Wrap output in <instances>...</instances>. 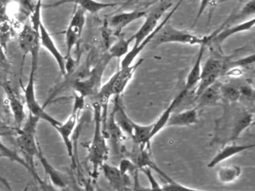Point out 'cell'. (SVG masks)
<instances>
[{"mask_svg":"<svg viewBox=\"0 0 255 191\" xmlns=\"http://www.w3.org/2000/svg\"><path fill=\"white\" fill-rule=\"evenodd\" d=\"M143 61H144V59L141 58V59L138 60L135 64H132V65L128 66V67L119 68V71L115 73L114 88H113L114 96H122V93L126 89L127 87L133 78L137 69L142 64Z\"/></svg>","mask_w":255,"mask_h":191,"instance_id":"15","label":"cell"},{"mask_svg":"<svg viewBox=\"0 0 255 191\" xmlns=\"http://www.w3.org/2000/svg\"><path fill=\"white\" fill-rule=\"evenodd\" d=\"M198 110V109L195 107L178 113H172L167 126H189L197 123Z\"/></svg>","mask_w":255,"mask_h":191,"instance_id":"25","label":"cell"},{"mask_svg":"<svg viewBox=\"0 0 255 191\" xmlns=\"http://www.w3.org/2000/svg\"><path fill=\"white\" fill-rule=\"evenodd\" d=\"M147 15L145 10H134L131 11H123L115 13L108 21V27L114 31L116 35H120L122 30L130 25L132 22L141 18H144Z\"/></svg>","mask_w":255,"mask_h":191,"instance_id":"14","label":"cell"},{"mask_svg":"<svg viewBox=\"0 0 255 191\" xmlns=\"http://www.w3.org/2000/svg\"><path fill=\"white\" fill-rule=\"evenodd\" d=\"M255 13V0H250L248 1L243 8L237 13L231 16V18L229 17L226 19L225 23L222 24L219 28H222L226 26L228 23H231V22H235L237 19H241V18L246 17V16L254 15Z\"/></svg>","mask_w":255,"mask_h":191,"instance_id":"31","label":"cell"},{"mask_svg":"<svg viewBox=\"0 0 255 191\" xmlns=\"http://www.w3.org/2000/svg\"><path fill=\"white\" fill-rule=\"evenodd\" d=\"M104 176L116 191H128V176H124L119 167L104 163L101 167Z\"/></svg>","mask_w":255,"mask_h":191,"instance_id":"18","label":"cell"},{"mask_svg":"<svg viewBox=\"0 0 255 191\" xmlns=\"http://www.w3.org/2000/svg\"><path fill=\"white\" fill-rule=\"evenodd\" d=\"M41 18L35 19L32 24H26L22 28L19 34V46L23 52V56L30 55L32 58V67L38 70V59H39L40 44L38 24Z\"/></svg>","mask_w":255,"mask_h":191,"instance_id":"5","label":"cell"},{"mask_svg":"<svg viewBox=\"0 0 255 191\" xmlns=\"http://www.w3.org/2000/svg\"><path fill=\"white\" fill-rule=\"evenodd\" d=\"M0 154L2 155V158H8L10 161L20 164L29 172V167L28 164H26V161L23 158H21L15 151L7 146L1 139H0Z\"/></svg>","mask_w":255,"mask_h":191,"instance_id":"30","label":"cell"},{"mask_svg":"<svg viewBox=\"0 0 255 191\" xmlns=\"http://www.w3.org/2000/svg\"><path fill=\"white\" fill-rule=\"evenodd\" d=\"M220 76L221 75L219 73H213V74L210 75V76L201 78V80L199 81L198 85L195 87V91H194L195 98H198L205 90L213 85L216 81H218V79Z\"/></svg>","mask_w":255,"mask_h":191,"instance_id":"32","label":"cell"},{"mask_svg":"<svg viewBox=\"0 0 255 191\" xmlns=\"http://www.w3.org/2000/svg\"><path fill=\"white\" fill-rule=\"evenodd\" d=\"M18 131L19 128L10 126L0 118V136H17Z\"/></svg>","mask_w":255,"mask_h":191,"instance_id":"36","label":"cell"},{"mask_svg":"<svg viewBox=\"0 0 255 191\" xmlns=\"http://www.w3.org/2000/svg\"><path fill=\"white\" fill-rule=\"evenodd\" d=\"M40 119L29 113L27 119L19 129L16 137L17 146L24 155V160L29 166V173L33 176L37 183L41 180L35 164V158L38 155L40 146L36 140L37 128Z\"/></svg>","mask_w":255,"mask_h":191,"instance_id":"2","label":"cell"},{"mask_svg":"<svg viewBox=\"0 0 255 191\" xmlns=\"http://www.w3.org/2000/svg\"><path fill=\"white\" fill-rule=\"evenodd\" d=\"M255 62V54H252V55H247V56L244 57V58H239L237 60H233V61L231 60L228 62L227 70L229 68H231V67H239V68L249 67V66L253 65Z\"/></svg>","mask_w":255,"mask_h":191,"instance_id":"34","label":"cell"},{"mask_svg":"<svg viewBox=\"0 0 255 191\" xmlns=\"http://www.w3.org/2000/svg\"><path fill=\"white\" fill-rule=\"evenodd\" d=\"M7 102L14 118V125L16 128L20 129L26 120V113L25 109V102L20 98L17 93L12 89L10 85H2Z\"/></svg>","mask_w":255,"mask_h":191,"instance_id":"13","label":"cell"},{"mask_svg":"<svg viewBox=\"0 0 255 191\" xmlns=\"http://www.w3.org/2000/svg\"><path fill=\"white\" fill-rule=\"evenodd\" d=\"M206 45L203 44L200 46L199 52L198 56L195 59L194 65L189 71L187 77H186V84H185L183 91L189 94L191 91L194 89L198 85L201 79V70H202V59L204 57V51H205Z\"/></svg>","mask_w":255,"mask_h":191,"instance_id":"23","label":"cell"},{"mask_svg":"<svg viewBox=\"0 0 255 191\" xmlns=\"http://www.w3.org/2000/svg\"><path fill=\"white\" fill-rule=\"evenodd\" d=\"M221 84L222 83L219 81H216L210 88L205 90L198 98H195V101H197V108L212 107L219 104V101L222 100L220 91Z\"/></svg>","mask_w":255,"mask_h":191,"instance_id":"22","label":"cell"},{"mask_svg":"<svg viewBox=\"0 0 255 191\" xmlns=\"http://www.w3.org/2000/svg\"><path fill=\"white\" fill-rule=\"evenodd\" d=\"M132 134L131 138L136 146L148 147L151 139L153 123L150 125H139L132 121Z\"/></svg>","mask_w":255,"mask_h":191,"instance_id":"26","label":"cell"},{"mask_svg":"<svg viewBox=\"0 0 255 191\" xmlns=\"http://www.w3.org/2000/svg\"><path fill=\"white\" fill-rule=\"evenodd\" d=\"M165 179L168 181V184L162 186V191H203V190L194 189V188L185 186V185H181V184L173 180V179L168 176H167Z\"/></svg>","mask_w":255,"mask_h":191,"instance_id":"33","label":"cell"},{"mask_svg":"<svg viewBox=\"0 0 255 191\" xmlns=\"http://www.w3.org/2000/svg\"><path fill=\"white\" fill-rule=\"evenodd\" d=\"M95 120L93 138L88 147V160L92 167V176L97 179L103 164L106 163L109 156L107 136L103 127L102 107L98 101L92 103Z\"/></svg>","mask_w":255,"mask_h":191,"instance_id":"1","label":"cell"},{"mask_svg":"<svg viewBox=\"0 0 255 191\" xmlns=\"http://www.w3.org/2000/svg\"><path fill=\"white\" fill-rule=\"evenodd\" d=\"M132 42L126 39L125 35L121 34L118 36V40L109 48L108 53L113 58H123L129 51V45Z\"/></svg>","mask_w":255,"mask_h":191,"instance_id":"28","label":"cell"},{"mask_svg":"<svg viewBox=\"0 0 255 191\" xmlns=\"http://www.w3.org/2000/svg\"><path fill=\"white\" fill-rule=\"evenodd\" d=\"M114 115L115 120L116 123L119 125V128L122 130L125 134L132 137V121L129 118L125 110L122 103L121 96H115L114 107L112 110Z\"/></svg>","mask_w":255,"mask_h":191,"instance_id":"20","label":"cell"},{"mask_svg":"<svg viewBox=\"0 0 255 191\" xmlns=\"http://www.w3.org/2000/svg\"><path fill=\"white\" fill-rule=\"evenodd\" d=\"M210 36H198L184 30H180L167 22L162 29L155 36L150 43L151 49L157 47L166 43H181L191 46H201L204 44L208 46L210 43Z\"/></svg>","mask_w":255,"mask_h":191,"instance_id":"3","label":"cell"},{"mask_svg":"<svg viewBox=\"0 0 255 191\" xmlns=\"http://www.w3.org/2000/svg\"><path fill=\"white\" fill-rule=\"evenodd\" d=\"M242 174L241 167L237 165L221 167L217 172V179L222 184H230L238 180Z\"/></svg>","mask_w":255,"mask_h":191,"instance_id":"27","label":"cell"},{"mask_svg":"<svg viewBox=\"0 0 255 191\" xmlns=\"http://www.w3.org/2000/svg\"><path fill=\"white\" fill-rule=\"evenodd\" d=\"M253 124L254 113L248 110L240 112L234 120L231 135L228 137V142L231 143V142L235 141L245 130L252 126Z\"/></svg>","mask_w":255,"mask_h":191,"instance_id":"24","label":"cell"},{"mask_svg":"<svg viewBox=\"0 0 255 191\" xmlns=\"http://www.w3.org/2000/svg\"><path fill=\"white\" fill-rule=\"evenodd\" d=\"M224 75L226 76H229V77L238 78L243 76V70H242L241 68H239V67H231V68L228 69L224 73Z\"/></svg>","mask_w":255,"mask_h":191,"instance_id":"40","label":"cell"},{"mask_svg":"<svg viewBox=\"0 0 255 191\" xmlns=\"http://www.w3.org/2000/svg\"><path fill=\"white\" fill-rule=\"evenodd\" d=\"M135 1V0H127L126 1L123 2V4H122V7H120V9L123 8V7H125V6L127 5V4H129V3L133 2V1Z\"/></svg>","mask_w":255,"mask_h":191,"instance_id":"43","label":"cell"},{"mask_svg":"<svg viewBox=\"0 0 255 191\" xmlns=\"http://www.w3.org/2000/svg\"><path fill=\"white\" fill-rule=\"evenodd\" d=\"M238 89L240 91V97H244L247 99L254 100L255 98V89L252 85L246 84V85H241Z\"/></svg>","mask_w":255,"mask_h":191,"instance_id":"37","label":"cell"},{"mask_svg":"<svg viewBox=\"0 0 255 191\" xmlns=\"http://www.w3.org/2000/svg\"><path fill=\"white\" fill-rule=\"evenodd\" d=\"M141 170L148 179L149 183L150 185V188H147V191H163L162 187L159 185V184L158 183L157 181L153 176L151 169L144 167V168H141Z\"/></svg>","mask_w":255,"mask_h":191,"instance_id":"35","label":"cell"},{"mask_svg":"<svg viewBox=\"0 0 255 191\" xmlns=\"http://www.w3.org/2000/svg\"><path fill=\"white\" fill-rule=\"evenodd\" d=\"M255 24V18L252 17V19H248L244 22H240L233 26H227L225 28H218L217 30L210 34V43L208 46H216L219 48L222 46V43L228 40L231 36L235 35L239 33L244 32V31H250Z\"/></svg>","mask_w":255,"mask_h":191,"instance_id":"12","label":"cell"},{"mask_svg":"<svg viewBox=\"0 0 255 191\" xmlns=\"http://www.w3.org/2000/svg\"><path fill=\"white\" fill-rule=\"evenodd\" d=\"M188 93L182 90L177 96L174 97V99L170 103L169 105L167 107V108L161 113L159 117L153 122V129L151 132V139H153L155 136L157 135L162 129H164L165 126L168 125V121L172 115L173 112L175 110L176 107L180 104L184 99L186 96L187 95Z\"/></svg>","mask_w":255,"mask_h":191,"instance_id":"17","label":"cell"},{"mask_svg":"<svg viewBox=\"0 0 255 191\" xmlns=\"http://www.w3.org/2000/svg\"><path fill=\"white\" fill-rule=\"evenodd\" d=\"M36 70L31 68L29 73V80L26 87L23 88V96H24V102L27 107L29 113L33 116H36L38 119H42L50 123L53 128H56L58 125H60V121L53 117L51 115L49 114L44 106L41 105L38 101L35 93V73Z\"/></svg>","mask_w":255,"mask_h":191,"instance_id":"7","label":"cell"},{"mask_svg":"<svg viewBox=\"0 0 255 191\" xmlns=\"http://www.w3.org/2000/svg\"><path fill=\"white\" fill-rule=\"evenodd\" d=\"M183 1V0H179L177 4H176L175 6H174L172 10L165 16V19H164L162 22H159V25H158L153 30V31H151L147 37L143 39L142 41L138 45V47L135 48V49H131L129 51V52L122 58V61H121L120 68L128 67V66L132 65V64H133L134 61H135V58L138 57V55H139L140 52H142L143 49L145 48V46L151 43L155 36L159 33V31L162 29V27H163L164 25L169 21V19L172 17L173 15L174 14L176 10L178 9V7H180V4H181Z\"/></svg>","mask_w":255,"mask_h":191,"instance_id":"10","label":"cell"},{"mask_svg":"<svg viewBox=\"0 0 255 191\" xmlns=\"http://www.w3.org/2000/svg\"><path fill=\"white\" fill-rule=\"evenodd\" d=\"M255 144H233L227 145L225 147L222 148L207 164V167L210 169L214 168L216 166L219 165L220 163L242 153L245 151L255 148Z\"/></svg>","mask_w":255,"mask_h":191,"instance_id":"19","label":"cell"},{"mask_svg":"<svg viewBox=\"0 0 255 191\" xmlns=\"http://www.w3.org/2000/svg\"><path fill=\"white\" fill-rule=\"evenodd\" d=\"M220 91L222 100L227 102H237L241 98L238 88L231 84H221Z\"/></svg>","mask_w":255,"mask_h":191,"instance_id":"29","label":"cell"},{"mask_svg":"<svg viewBox=\"0 0 255 191\" xmlns=\"http://www.w3.org/2000/svg\"><path fill=\"white\" fill-rule=\"evenodd\" d=\"M66 3H74L77 7L90 13H97L104 9L122 6L123 4V2H104V1H97V0H59L57 2L53 3L50 5L45 4L43 6L55 7V6H59L60 4H66Z\"/></svg>","mask_w":255,"mask_h":191,"instance_id":"16","label":"cell"},{"mask_svg":"<svg viewBox=\"0 0 255 191\" xmlns=\"http://www.w3.org/2000/svg\"><path fill=\"white\" fill-rule=\"evenodd\" d=\"M37 158L39 159L40 162H41V165H42L43 168H44V172H45L46 175L50 179L52 185L55 188H59V189L65 188L67 186V182L65 181L64 174L60 173L57 169L55 168L53 164L46 158L41 146H39V150H38Z\"/></svg>","mask_w":255,"mask_h":191,"instance_id":"21","label":"cell"},{"mask_svg":"<svg viewBox=\"0 0 255 191\" xmlns=\"http://www.w3.org/2000/svg\"><path fill=\"white\" fill-rule=\"evenodd\" d=\"M41 191H57L52 184H48L41 179V182H38Z\"/></svg>","mask_w":255,"mask_h":191,"instance_id":"41","label":"cell"},{"mask_svg":"<svg viewBox=\"0 0 255 191\" xmlns=\"http://www.w3.org/2000/svg\"><path fill=\"white\" fill-rule=\"evenodd\" d=\"M0 158H2V155H1V154H0Z\"/></svg>","mask_w":255,"mask_h":191,"instance_id":"44","label":"cell"},{"mask_svg":"<svg viewBox=\"0 0 255 191\" xmlns=\"http://www.w3.org/2000/svg\"><path fill=\"white\" fill-rule=\"evenodd\" d=\"M85 99H86V98L76 94L73 110L71 114L68 116L65 122H61L60 125L55 128V129L58 131L59 135H60L64 144H65L68 156L71 157V158H72L73 155H74V143L72 141V134L76 126H77L79 116H80V113L85 107Z\"/></svg>","mask_w":255,"mask_h":191,"instance_id":"8","label":"cell"},{"mask_svg":"<svg viewBox=\"0 0 255 191\" xmlns=\"http://www.w3.org/2000/svg\"><path fill=\"white\" fill-rule=\"evenodd\" d=\"M172 4L171 0H158L157 3L147 12V15L144 17L145 19L139 29L129 38L131 42H135L132 49L138 47L143 39L159 25L161 18L167 10L171 8Z\"/></svg>","mask_w":255,"mask_h":191,"instance_id":"6","label":"cell"},{"mask_svg":"<svg viewBox=\"0 0 255 191\" xmlns=\"http://www.w3.org/2000/svg\"><path fill=\"white\" fill-rule=\"evenodd\" d=\"M10 67L9 61L3 48L0 45V70H7Z\"/></svg>","mask_w":255,"mask_h":191,"instance_id":"39","label":"cell"},{"mask_svg":"<svg viewBox=\"0 0 255 191\" xmlns=\"http://www.w3.org/2000/svg\"><path fill=\"white\" fill-rule=\"evenodd\" d=\"M212 0H201L200 1L199 7H198V13H197L196 16H195V20H194L193 24H192L191 28H194L196 25L197 22L199 20L200 18L202 16L203 13H204L206 10H207L208 6L210 5L211 3Z\"/></svg>","mask_w":255,"mask_h":191,"instance_id":"38","label":"cell"},{"mask_svg":"<svg viewBox=\"0 0 255 191\" xmlns=\"http://www.w3.org/2000/svg\"><path fill=\"white\" fill-rule=\"evenodd\" d=\"M4 107V99L2 96L0 95V114L2 113V109Z\"/></svg>","mask_w":255,"mask_h":191,"instance_id":"42","label":"cell"},{"mask_svg":"<svg viewBox=\"0 0 255 191\" xmlns=\"http://www.w3.org/2000/svg\"><path fill=\"white\" fill-rule=\"evenodd\" d=\"M38 30L41 46L44 47L47 52H50V55L56 60L62 76H66V58L62 55V52L58 49L53 37L43 23L42 19L38 22Z\"/></svg>","mask_w":255,"mask_h":191,"instance_id":"11","label":"cell"},{"mask_svg":"<svg viewBox=\"0 0 255 191\" xmlns=\"http://www.w3.org/2000/svg\"><path fill=\"white\" fill-rule=\"evenodd\" d=\"M86 13L84 10L77 7L65 31L67 55L65 57L66 59L72 58L71 54L73 50L76 46H78L79 42L80 41L83 28L86 25Z\"/></svg>","mask_w":255,"mask_h":191,"instance_id":"9","label":"cell"},{"mask_svg":"<svg viewBox=\"0 0 255 191\" xmlns=\"http://www.w3.org/2000/svg\"><path fill=\"white\" fill-rule=\"evenodd\" d=\"M113 59L110 54L107 53L98 61L96 65L90 70L89 75L82 80L71 83V86L76 94L86 98L96 96L102 86V78L107 65Z\"/></svg>","mask_w":255,"mask_h":191,"instance_id":"4","label":"cell"}]
</instances>
